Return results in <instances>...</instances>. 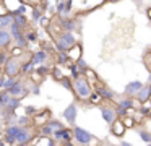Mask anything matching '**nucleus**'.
I'll return each mask as SVG.
<instances>
[{
	"label": "nucleus",
	"instance_id": "412c9836",
	"mask_svg": "<svg viewBox=\"0 0 151 146\" xmlns=\"http://www.w3.org/2000/svg\"><path fill=\"white\" fill-rule=\"evenodd\" d=\"M12 44V36L8 29H0V49H7Z\"/></svg>",
	"mask_w": 151,
	"mask_h": 146
},
{
	"label": "nucleus",
	"instance_id": "0eeeda50",
	"mask_svg": "<svg viewBox=\"0 0 151 146\" xmlns=\"http://www.w3.org/2000/svg\"><path fill=\"white\" fill-rule=\"evenodd\" d=\"M33 140V125H23L18 127L17 136H15V141L17 145H29V141Z\"/></svg>",
	"mask_w": 151,
	"mask_h": 146
},
{
	"label": "nucleus",
	"instance_id": "473e14b6",
	"mask_svg": "<svg viewBox=\"0 0 151 146\" xmlns=\"http://www.w3.org/2000/svg\"><path fill=\"white\" fill-rule=\"evenodd\" d=\"M41 15H42V10H41L39 6H34L33 12H31V21H33L34 24H37V21H39Z\"/></svg>",
	"mask_w": 151,
	"mask_h": 146
},
{
	"label": "nucleus",
	"instance_id": "5701e85b",
	"mask_svg": "<svg viewBox=\"0 0 151 146\" xmlns=\"http://www.w3.org/2000/svg\"><path fill=\"white\" fill-rule=\"evenodd\" d=\"M13 23V16L10 13H4L0 15V29H8V26Z\"/></svg>",
	"mask_w": 151,
	"mask_h": 146
},
{
	"label": "nucleus",
	"instance_id": "6ab92c4d",
	"mask_svg": "<svg viewBox=\"0 0 151 146\" xmlns=\"http://www.w3.org/2000/svg\"><path fill=\"white\" fill-rule=\"evenodd\" d=\"M81 54H83V49H81V45L76 42L75 45H72V47L67 50V55H68V58H70V62H75L76 58H80L81 57Z\"/></svg>",
	"mask_w": 151,
	"mask_h": 146
},
{
	"label": "nucleus",
	"instance_id": "ddd939ff",
	"mask_svg": "<svg viewBox=\"0 0 151 146\" xmlns=\"http://www.w3.org/2000/svg\"><path fill=\"white\" fill-rule=\"evenodd\" d=\"M31 62L34 63V67H37V65L41 63H47V60H49V52L46 50V49H41V50H36L31 54Z\"/></svg>",
	"mask_w": 151,
	"mask_h": 146
},
{
	"label": "nucleus",
	"instance_id": "c85d7f7f",
	"mask_svg": "<svg viewBox=\"0 0 151 146\" xmlns=\"http://www.w3.org/2000/svg\"><path fill=\"white\" fill-rule=\"evenodd\" d=\"M20 3H23V0H4V5H5V8H7L8 13L13 12Z\"/></svg>",
	"mask_w": 151,
	"mask_h": 146
},
{
	"label": "nucleus",
	"instance_id": "7ed1b4c3",
	"mask_svg": "<svg viewBox=\"0 0 151 146\" xmlns=\"http://www.w3.org/2000/svg\"><path fill=\"white\" fill-rule=\"evenodd\" d=\"M2 71L7 76H20L21 75V58L10 55L8 60L5 62V65L2 67Z\"/></svg>",
	"mask_w": 151,
	"mask_h": 146
},
{
	"label": "nucleus",
	"instance_id": "c756f323",
	"mask_svg": "<svg viewBox=\"0 0 151 146\" xmlns=\"http://www.w3.org/2000/svg\"><path fill=\"white\" fill-rule=\"evenodd\" d=\"M57 62H59L60 65H68L70 63V58H68V55H67L65 50H57Z\"/></svg>",
	"mask_w": 151,
	"mask_h": 146
},
{
	"label": "nucleus",
	"instance_id": "4468645a",
	"mask_svg": "<svg viewBox=\"0 0 151 146\" xmlns=\"http://www.w3.org/2000/svg\"><path fill=\"white\" fill-rule=\"evenodd\" d=\"M111 125V132L114 136H117V138H120V136L125 135V132H127V127L124 125V122H122L120 117H117V119L114 120L112 123H109Z\"/></svg>",
	"mask_w": 151,
	"mask_h": 146
},
{
	"label": "nucleus",
	"instance_id": "39448f33",
	"mask_svg": "<svg viewBox=\"0 0 151 146\" xmlns=\"http://www.w3.org/2000/svg\"><path fill=\"white\" fill-rule=\"evenodd\" d=\"M52 138L55 141V145H72V128H67V127H62L59 130H54L52 132Z\"/></svg>",
	"mask_w": 151,
	"mask_h": 146
},
{
	"label": "nucleus",
	"instance_id": "aec40b11",
	"mask_svg": "<svg viewBox=\"0 0 151 146\" xmlns=\"http://www.w3.org/2000/svg\"><path fill=\"white\" fill-rule=\"evenodd\" d=\"M141 84H143V83H141L140 80L130 81L128 84H125V88H124V94H127V96H133V94L141 88Z\"/></svg>",
	"mask_w": 151,
	"mask_h": 146
},
{
	"label": "nucleus",
	"instance_id": "dca6fc26",
	"mask_svg": "<svg viewBox=\"0 0 151 146\" xmlns=\"http://www.w3.org/2000/svg\"><path fill=\"white\" fill-rule=\"evenodd\" d=\"M117 106L124 107L125 110H133V107L140 106V102H138V101H135L132 96L124 94V97H119V99H117Z\"/></svg>",
	"mask_w": 151,
	"mask_h": 146
},
{
	"label": "nucleus",
	"instance_id": "8fccbe9b",
	"mask_svg": "<svg viewBox=\"0 0 151 146\" xmlns=\"http://www.w3.org/2000/svg\"><path fill=\"white\" fill-rule=\"evenodd\" d=\"M5 145V141H4V138H2V135H0V146H4Z\"/></svg>",
	"mask_w": 151,
	"mask_h": 146
},
{
	"label": "nucleus",
	"instance_id": "f3484780",
	"mask_svg": "<svg viewBox=\"0 0 151 146\" xmlns=\"http://www.w3.org/2000/svg\"><path fill=\"white\" fill-rule=\"evenodd\" d=\"M132 97H133L135 101H138V102H145V101H148L150 99V83H143L141 88Z\"/></svg>",
	"mask_w": 151,
	"mask_h": 146
},
{
	"label": "nucleus",
	"instance_id": "603ef678",
	"mask_svg": "<svg viewBox=\"0 0 151 146\" xmlns=\"http://www.w3.org/2000/svg\"><path fill=\"white\" fill-rule=\"evenodd\" d=\"M135 3H143V0H133Z\"/></svg>",
	"mask_w": 151,
	"mask_h": 146
},
{
	"label": "nucleus",
	"instance_id": "f257e3e1",
	"mask_svg": "<svg viewBox=\"0 0 151 146\" xmlns=\"http://www.w3.org/2000/svg\"><path fill=\"white\" fill-rule=\"evenodd\" d=\"M72 91L76 94L80 101H88L89 94L93 93V86H91V81L85 76V75H80V76L73 78L72 80Z\"/></svg>",
	"mask_w": 151,
	"mask_h": 146
},
{
	"label": "nucleus",
	"instance_id": "f704fd0d",
	"mask_svg": "<svg viewBox=\"0 0 151 146\" xmlns=\"http://www.w3.org/2000/svg\"><path fill=\"white\" fill-rule=\"evenodd\" d=\"M122 122H124V125L127 127V128H133L135 123H137V122H135V119L130 115V114H127L125 117H122Z\"/></svg>",
	"mask_w": 151,
	"mask_h": 146
},
{
	"label": "nucleus",
	"instance_id": "9d476101",
	"mask_svg": "<svg viewBox=\"0 0 151 146\" xmlns=\"http://www.w3.org/2000/svg\"><path fill=\"white\" fill-rule=\"evenodd\" d=\"M76 115H78V106L75 102H72L70 106H67V109L62 112V117L68 125H75L76 122Z\"/></svg>",
	"mask_w": 151,
	"mask_h": 146
},
{
	"label": "nucleus",
	"instance_id": "a19ab883",
	"mask_svg": "<svg viewBox=\"0 0 151 146\" xmlns=\"http://www.w3.org/2000/svg\"><path fill=\"white\" fill-rule=\"evenodd\" d=\"M50 73H52V76H54V80H55V81H59L60 78L63 76V73H62V70H60V67L50 68Z\"/></svg>",
	"mask_w": 151,
	"mask_h": 146
},
{
	"label": "nucleus",
	"instance_id": "49530a36",
	"mask_svg": "<svg viewBox=\"0 0 151 146\" xmlns=\"http://www.w3.org/2000/svg\"><path fill=\"white\" fill-rule=\"evenodd\" d=\"M36 112H37V107H34V106H26V107H24V114L29 115V117H33Z\"/></svg>",
	"mask_w": 151,
	"mask_h": 146
},
{
	"label": "nucleus",
	"instance_id": "a878e982",
	"mask_svg": "<svg viewBox=\"0 0 151 146\" xmlns=\"http://www.w3.org/2000/svg\"><path fill=\"white\" fill-rule=\"evenodd\" d=\"M34 73H36L37 76L44 78V76H47V75L50 73V67H47L46 63H41V65H37V67L34 68Z\"/></svg>",
	"mask_w": 151,
	"mask_h": 146
},
{
	"label": "nucleus",
	"instance_id": "6e6552de",
	"mask_svg": "<svg viewBox=\"0 0 151 146\" xmlns=\"http://www.w3.org/2000/svg\"><path fill=\"white\" fill-rule=\"evenodd\" d=\"M8 94L10 96H15V97H20L21 101L24 99V97L29 94V88H28V84L24 83V81H20V80H17L13 84H12L10 88H8Z\"/></svg>",
	"mask_w": 151,
	"mask_h": 146
},
{
	"label": "nucleus",
	"instance_id": "cd10ccee",
	"mask_svg": "<svg viewBox=\"0 0 151 146\" xmlns=\"http://www.w3.org/2000/svg\"><path fill=\"white\" fill-rule=\"evenodd\" d=\"M23 34H24V39H26L28 42H36L37 37H39L36 29H28V31H24V29H23Z\"/></svg>",
	"mask_w": 151,
	"mask_h": 146
},
{
	"label": "nucleus",
	"instance_id": "b1692460",
	"mask_svg": "<svg viewBox=\"0 0 151 146\" xmlns=\"http://www.w3.org/2000/svg\"><path fill=\"white\" fill-rule=\"evenodd\" d=\"M34 63L31 60H23L21 62V75H31L34 71Z\"/></svg>",
	"mask_w": 151,
	"mask_h": 146
},
{
	"label": "nucleus",
	"instance_id": "c03bdc74",
	"mask_svg": "<svg viewBox=\"0 0 151 146\" xmlns=\"http://www.w3.org/2000/svg\"><path fill=\"white\" fill-rule=\"evenodd\" d=\"M29 93H33V94H36V96H39L41 94V88H39V84L36 83V81H33V83H29Z\"/></svg>",
	"mask_w": 151,
	"mask_h": 146
},
{
	"label": "nucleus",
	"instance_id": "1a4fd4ad",
	"mask_svg": "<svg viewBox=\"0 0 151 146\" xmlns=\"http://www.w3.org/2000/svg\"><path fill=\"white\" fill-rule=\"evenodd\" d=\"M93 91H96V93L99 94V97H101V99H106V101H114L115 96H117L111 88H107L102 81H99L98 78L94 80V88H93Z\"/></svg>",
	"mask_w": 151,
	"mask_h": 146
},
{
	"label": "nucleus",
	"instance_id": "9b49d317",
	"mask_svg": "<svg viewBox=\"0 0 151 146\" xmlns=\"http://www.w3.org/2000/svg\"><path fill=\"white\" fill-rule=\"evenodd\" d=\"M18 123H13V125H5V132H4V141L5 145H17L15 141V136H17V132H18Z\"/></svg>",
	"mask_w": 151,
	"mask_h": 146
},
{
	"label": "nucleus",
	"instance_id": "72a5a7b5",
	"mask_svg": "<svg viewBox=\"0 0 151 146\" xmlns=\"http://www.w3.org/2000/svg\"><path fill=\"white\" fill-rule=\"evenodd\" d=\"M137 132H138V135L141 136V140H143L145 143H151V133L148 132V130H145V128H137Z\"/></svg>",
	"mask_w": 151,
	"mask_h": 146
},
{
	"label": "nucleus",
	"instance_id": "2f4dec72",
	"mask_svg": "<svg viewBox=\"0 0 151 146\" xmlns=\"http://www.w3.org/2000/svg\"><path fill=\"white\" fill-rule=\"evenodd\" d=\"M75 65L78 67V70H80V75H85L86 68H88V63L85 62V58H83V57L76 58V60H75Z\"/></svg>",
	"mask_w": 151,
	"mask_h": 146
},
{
	"label": "nucleus",
	"instance_id": "5fc2aeb1",
	"mask_svg": "<svg viewBox=\"0 0 151 146\" xmlns=\"http://www.w3.org/2000/svg\"><path fill=\"white\" fill-rule=\"evenodd\" d=\"M0 89H2V88H0Z\"/></svg>",
	"mask_w": 151,
	"mask_h": 146
},
{
	"label": "nucleus",
	"instance_id": "e433bc0d",
	"mask_svg": "<svg viewBox=\"0 0 151 146\" xmlns=\"http://www.w3.org/2000/svg\"><path fill=\"white\" fill-rule=\"evenodd\" d=\"M101 97H99V94L96 93V91H93L91 94H89V97H88V101L86 102H91V104H94V106H98V104H101Z\"/></svg>",
	"mask_w": 151,
	"mask_h": 146
},
{
	"label": "nucleus",
	"instance_id": "79ce46f5",
	"mask_svg": "<svg viewBox=\"0 0 151 146\" xmlns=\"http://www.w3.org/2000/svg\"><path fill=\"white\" fill-rule=\"evenodd\" d=\"M63 8H65V0H57V3H55V13L62 16L63 15Z\"/></svg>",
	"mask_w": 151,
	"mask_h": 146
},
{
	"label": "nucleus",
	"instance_id": "393cba45",
	"mask_svg": "<svg viewBox=\"0 0 151 146\" xmlns=\"http://www.w3.org/2000/svg\"><path fill=\"white\" fill-rule=\"evenodd\" d=\"M8 32H10V36H12V41H13V39L20 37V36L23 34V29H21L20 26L17 24V23H12V24L8 26Z\"/></svg>",
	"mask_w": 151,
	"mask_h": 146
},
{
	"label": "nucleus",
	"instance_id": "ea45409f",
	"mask_svg": "<svg viewBox=\"0 0 151 146\" xmlns=\"http://www.w3.org/2000/svg\"><path fill=\"white\" fill-rule=\"evenodd\" d=\"M46 123H47V125H49L52 130H59V128H62V127H65L62 122H60V120H47Z\"/></svg>",
	"mask_w": 151,
	"mask_h": 146
},
{
	"label": "nucleus",
	"instance_id": "20e7f679",
	"mask_svg": "<svg viewBox=\"0 0 151 146\" xmlns=\"http://www.w3.org/2000/svg\"><path fill=\"white\" fill-rule=\"evenodd\" d=\"M72 135L78 145H91L94 141L93 133L85 130V128H81V127H78V125H72Z\"/></svg>",
	"mask_w": 151,
	"mask_h": 146
},
{
	"label": "nucleus",
	"instance_id": "423d86ee",
	"mask_svg": "<svg viewBox=\"0 0 151 146\" xmlns=\"http://www.w3.org/2000/svg\"><path fill=\"white\" fill-rule=\"evenodd\" d=\"M59 28L60 31H72L76 32L81 29V21L76 18H70V16H60L59 19Z\"/></svg>",
	"mask_w": 151,
	"mask_h": 146
},
{
	"label": "nucleus",
	"instance_id": "f03ea898",
	"mask_svg": "<svg viewBox=\"0 0 151 146\" xmlns=\"http://www.w3.org/2000/svg\"><path fill=\"white\" fill-rule=\"evenodd\" d=\"M78 42L75 32L72 31H62L55 36V41H54V45H55V50H68L72 45H75Z\"/></svg>",
	"mask_w": 151,
	"mask_h": 146
},
{
	"label": "nucleus",
	"instance_id": "6e6d98bb",
	"mask_svg": "<svg viewBox=\"0 0 151 146\" xmlns=\"http://www.w3.org/2000/svg\"><path fill=\"white\" fill-rule=\"evenodd\" d=\"M0 135H2V133H0Z\"/></svg>",
	"mask_w": 151,
	"mask_h": 146
},
{
	"label": "nucleus",
	"instance_id": "37998d69",
	"mask_svg": "<svg viewBox=\"0 0 151 146\" xmlns=\"http://www.w3.org/2000/svg\"><path fill=\"white\" fill-rule=\"evenodd\" d=\"M72 8H73V0H65V8H63L62 16H68L72 13Z\"/></svg>",
	"mask_w": 151,
	"mask_h": 146
},
{
	"label": "nucleus",
	"instance_id": "de8ad7c7",
	"mask_svg": "<svg viewBox=\"0 0 151 146\" xmlns=\"http://www.w3.org/2000/svg\"><path fill=\"white\" fill-rule=\"evenodd\" d=\"M37 24H42L44 28H47V24H49V18H47L46 15H41L39 21H37Z\"/></svg>",
	"mask_w": 151,
	"mask_h": 146
},
{
	"label": "nucleus",
	"instance_id": "a211bd4d",
	"mask_svg": "<svg viewBox=\"0 0 151 146\" xmlns=\"http://www.w3.org/2000/svg\"><path fill=\"white\" fill-rule=\"evenodd\" d=\"M49 117H50V110L49 109H46V110H37L36 114L33 115V125H42V123H46L47 120H49Z\"/></svg>",
	"mask_w": 151,
	"mask_h": 146
},
{
	"label": "nucleus",
	"instance_id": "7c9ffc66",
	"mask_svg": "<svg viewBox=\"0 0 151 146\" xmlns=\"http://www.w3.org/2000/svg\"><path fill=\"white\" fill-rule=\"evenodd\" d=\"M17 123H18V125H21V127H23V125H33V120H31L29 115H26V114H24V115H18Z\"/></svg>",
	"mask_w": 151,
	"mask_h": 146
},
{
	"label": "nucleus",
	"instance_id": "a18cd8bd",
	"mask_svg": "<svg viewBox=\"0 0 151 146\" xmlns=\"http://www.w3.org/2000/svg\"><path fill=\"white\" fill-rule=\"evenodd\" d=\"M114 110H115V115L120 117V119H122V117H125V115L128 114V110H125L124 107H120V106H114Z\"/></svg>",
	"mask_w": 151,
	"mask_h": 146
},
{
	"label": "nucleus",
	"instance_id": "4c0bfd02",
	"mask_svg": "<svg viewBox=\"0 0 151 146\" xmlns=\"http://www.w3.org/2000/svg\"><path fill=\"white\" fill-rule=\"evenodd\" d=\"M68 67H70V75H68V76L72 78V80H73V78H76V76H80V70H78V67L75 65V62H70Z\"/></svg>",
	"mask_w": 151,
	"mask_h": 146
},
{
	"label": "nucleus",
	"instance_id": "58836bf2",
	"mask_svg": "<svg viewBox=\"0 0 151 146\" xmlns=\"http://www.w3.org/2000/svg\"><path fill=\"white\" fill-rule=\"evenodd\" d=\"M39 127H41V135H42V136H52L54 130L50 128L47 123H42V125H39Z\"/></svg>",
	"mask_w": 151,
	"mask_h": 146
},
{
	"label": "nucleus",
	"instance_id": "f8f14e48",
	"mask_svg": "<svg viewBox=\"0 0 151 146\" xmlns=\"http://www.w3.org/2000/svg\"><path fill=\"white\" fill-rule=\"evenodd\" d=\"M21 106V99L20 97H15V96H10V99L5 102V106L0 107V112L2 114H8V112H17Z\"/></svg>",
	"mask_w": 151,
	"mask_h": 146
},
{
	"label": "nucleus",
	"instance_id": "864d4df0",
	"mask_svg": "<svg viewBox=\"0 0 151 146\" xmlns=\"http://www.w3.org/2000/svg\"><path fill=\"white\" fill-rule=\"evenodd\" d=\"M0 70H2V67H0Z\"/></svg>",
	"mask_w": 151,
	"mask_h": 146
},
{
	"label": "nucleus",
	"instance_id": "bb28decb",
	"mask_svg": "<svg viewBox=\"0 0 151 146\" xmlns=\"http://www.w3.org/2000/svg\"><path fill=\"white\" fill-rule=\"evenodd\" d=\"M13 23H17L21 29H24L28 26V18L26 15H13Z\"/></svg>",
	"mask_w": 151,
	"mask_h": 146
},
{
	"label": "nucleus",
	"instance_id": "09e8293b",
	"mask_svg": "<svg viewBox=\"0 0 151 146\" xmlns=\"http://www.w3.org/2000/svg\"><path fill=\"white\" fill-rule=\"evenodd\" d=\"M20 54H23V49H21V47H17V45H15V47L12 49V52H10V55H15V57H18Z\"/></svg>",
	"mask_w": 151,
	"mask_h": 146
},
{
	"label": "nucleus",
	"instance_id": "4be33fe9",
	"mask_svg": "<svg viewBox=\"0 0 151 146\" xmlns=\"http://www.w3.org/2000/svg\"><path fill=\"white\" fill-rule=\"evenodd\" d=\"M17 80H18V76H7V75H4L0 78V88L2 89H8Z\"/></svg>",
	"mask_w": 151,
	"mask_h": 146
},
{
	"label": "nucleus",
	"instance_id": "2eb2a0df",
	"mask_svg": "<svg viewBox=\"0 0 151 146\" xmlns=\"http://www.w3.org/2000/svg\"><path fill=\"white\" fill-rule=\"evenodd\" d=\"M99 110H101V115H102V119H104L106 123H112L115 119H117L115 110H114V106H99Z\"/></svg>",
	"mask_w": 151,
	"mask_h": 146
},
{
	"label": "nucleus",
	"instance_id": "c9c22d12",
	"mask_svg": "<svg viewBox=\"0 0 151 146\" xmlns=\"http://www.w3.org/2000/svg\"><path fill=\"white\" fill-rule=\"evenodd\" d=\"M59 83L62 84V88L72 91V78H70V76H62V78L59 80Z\"/></svg>",
	"mask_w": 151,
	"mask_h": 146
},
{
	"label": "nucleus",
	"instance_id": "3c124183",
	"mask_svg": "<svg viewBox=\"0 0 151 146\" xmlns=\"http://www.w3.org/2000/svg\"><path fill=\"white\" fill-rule=\"evenodd\" d=\"M120 145H122V146H128L130 143H128V141H120Z\"/></svg>",
	"mask_w": 151,
	"mask_h": 146
}]
</instances>
